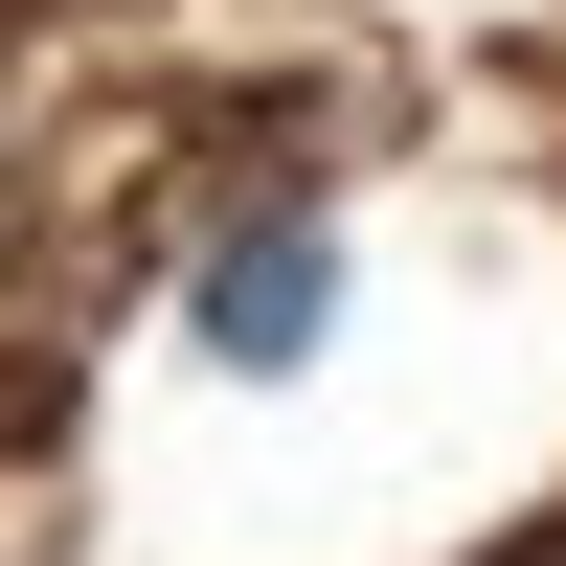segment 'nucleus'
Segmentation results:
<instances>
[{"instance_id": "nucleus-1", "label": "nucleus", "mask_w": 566, "mask_h": 566, "mask_svg": "<svg viewBox=\"0 0 566 566\" xmlns=\"http://www.w3.org/2000/svg\"><path fill=\"white\" fill-rule=\"evenodd\" d=\"M181 317H205L227 386H295V363L340 340V227H317V205H250V227L205 250V295H181Z\"/></svg>"}, {"instance_id": "nucleus-2", "label": "nucleus", "mask_w": 566, "mask_h": 566, "mask_svg": "<svg viewBox=\"0 0 566 566\" xmlns=\"http://www.w3.org/2000/svg\"><path fill=\"white\" fill-rule=\"evenodd\" d=\"M499 566H566V522H544V544H499Z\"/></svg>"}]
</instances>
